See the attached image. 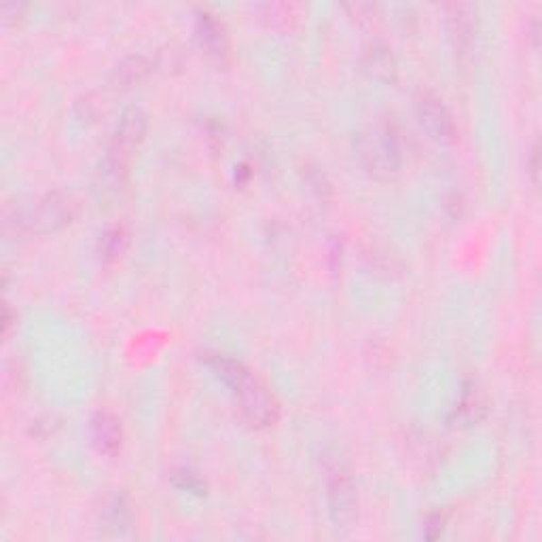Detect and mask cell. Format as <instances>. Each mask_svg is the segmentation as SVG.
Segmentation results:
<instances>
[{"label":"cell","instance_id":"6da1fadb","mask_svg":"<svg viewBox=\"0 0 542 542\" xmlns=\"http://www.w3.org/2000/svg\"><path fill=\"white\" fill-rule=\"evenodd\" d=\"M206 365L210 367L216 378L225 384L229 390L233 392V397L238 399L240 411L248 422L257 429H265V426L276 424L278 419V405L270 392L265 390V386L261 384L257 378H252V373L241 365V362L227 359V356H208Z\"/></svg>","mask_w":542,"mask_h":542},{"label":"cell","instance_id":"7a4b0ae2","mask_svg":"<svg viewBox=\"0 0 542 542\" xmlns=\"http://www.w3.org/2000/svg\"><path fill=\"white\" fill-rule=\"evenodd\" d=\"M320 464L324 486H327L330 521H333L335 530H352L356 519H359V498H356V488L350 470L335 454H324Z\"/></svg>","mask_w":542,"mask_h":542},{"label":"cell","instance_id":"3957f363","mask_svg":"<svg viewBox=\"0 0 542 542\" xmlns=\"http://www.w3.org/2000/svg\"><path fill=\"white\" fill-rule=\"evenodd\" d=\"M356 155L375 178H392L400 170V144L390 127H367L356 138Z\"/></svg>","mask_w":542,"mask_h":542},{"label":"cell","instance_id":"277c9868","mask_svg":"<svg viewBox=\"0 0 542 542\" xmlns=\"http://www.w3.org/2000/svg\"><path fill=\"white\" fill-rule=\"evenodd\" d=\"M144 133L146 114L136 106L127 108V111L121 114L119 123L114 127L111 144H108V155L104 162L108 176L114 178V181H121V178L125 176L133 151H136L140 143L144 140Z\"/></svg>","mask_w":542,"mask_h":542},{"label":"cell","instance_id":"5b68a950","mask_svg":"<svg viewBox=\"0 0 542 542\" xmlns=\"http://www.w3.org/2000/svg\"><path fill=\"white\" fill-rule=\"evenodd\" d=\"M76 214V203L70 195L62 193V191H54V193L43 195L28 212L24 214L22 225L25 232L30 233H54L60 232L62 227H66Z\"/></svg>","mask_w":542,"mask_h":542},{"label":"cell","instance_id":"8992f818","mask_svg":"<svg viewBox=\"0 0 542 542\" xmlns=\"http://www.w3.org/2000/svg\"><path fill=\"white\" fill-rule=\"evenodd\" d=\"M418 119L430 138H435L437 143L449 144L458 138V127L454 121V114L449 113V108L443 104V100L439 95L430 92H422L418 95L416 102Z\"/></svg>","mask_w":542,"mask_h":542},{"label":"cell","instance_id":"52a82bcc","mask_svg":"<svg viewBox=\"0 0 542 542\" xmlns=\"http://www.w3.org/2000/svg\"><path fill=\"white\" fill-rule=\"evenodd\" d=\"M445 24L458 54H468L477 38V6L470 3L445 5Z\"/></svg>","mask_w":542,"mask_h":542},{"label":"cell","instance_id":"ba28073f","mask_svg":"<svg viewBox=\"0 0 542 542\" xmlns=\"http://www.w3.org/2000/svg\"><path fill=\"white\" fill-rule=\"evenodd\" d=\"M92 441L95 449L104 456H114L123 443V430L121 422L113 413L98 411L92 418Z\"/></svg>","mask_w":542,"mask_h":542},{"label":"cell","instance_id":"9c48e42d","mask_svg":"<svg viewBox=\"0 0 542 542\" xmlns=\"http://www.w3.org/2000/svg\"><path fill=\"white\" fill-rule=\"evenodd\" d=\"M195 32H197V38H200L202 47L206 49L210 55L214 57L227 55L229 38H227L225 25H222L214 15H210V13H200V15H197Z\"/></svg>","mask_w":542,"mask_h":542},{"label":"cell","instance_id":"30bf717a","mask_svg":"<svg viewBox=\"0 0 542 542\" xmlns=\"http://www.w3.org/2000/svg\"><path fill=\"white\" fill-rule=\"evenodd\" d=\"M362 64H365L367 73L375 76V79L390 83L397 79V60H394L392 51L381 43L369 44L365 51V57H362Z\"/></svg>","mask_w":542,"mask_h":542},{"label":"cell","instance_id":"8fae6325","mask_svg":"<svg viewBox=\"0 0 542 542\" xmlns=\"http://www.w3.org/2000/svg\"><path fill=\"white\" fill-rule=\"evenodd\" d=\"M102 524L108 537H123L132 527V508L123 496H114L102 513Z\"/></svg>","mask_w":542,"mask_h":542},{"label":"cell","instance_id":"7c38bea8","mask_svg":"<svg viewBox=\"0 0 542 542\" xmlns=\"http://www.w3.org/2000/svg\"><path fill=\"white\" fill-rule=\"evenodd\" d=\"M151 68H153L151 62L146 60L144 55H130L125 57L117 68H114L113 81L117 83V87H132L143 79H146V74L151 73Z\"/></svg>","mask_w":542,"mask_h":542},{"label":"cell","instance_id":"4fadbf2b","mask_svg":"<svg viewBox=\"0 0 542 542\" xmlns=\"http://www.w3.org/2000/svg\"><path fill=\"white\" fill-rule=\"evenodd\" d=\"M127 248V232L123 227H113L100 235L98 254L102 263H113L117 261Z\"/></svg>","mask_w":542,"mask_h":542},{"label":"cell","instance_id":"5bb4252c","mask_svg":"<svg viewBox=\"0 0 542 542\" xmlns=\"http://www.w3.org/2000/svg\"><path fill=\"white\" fill-rule=\"evenodd\" d=\"M261 17L267 19L271 25H289V22L295 17L291 5L284 3H273V5H263L261 6Z\"/></svg>","mask_w":542,"mask_h":542},{"label":"cell","instance_id":"9a60e30c","mask_svg":"<svg viewBox=\"0 0 542 542\" xmlns=\"http://www.w3.org/2000/svg\"><path fill=\"white\" fill-rule=\"evenodd\" d=\"M100 111H102V104H100L98 95H85V98L76 102V106H74L76 117L83 121H95L98 119Z\"/></svg>","mask_w":542,"mask_h":542},{"label":"cell","instance_id":"2e32d148","mask_svg":"<svg viewBox=\"0 0 542 542\" xmlns=\"http://www.w3.org/2000/svg\"><path fill=\"white\" fill-rule=\"evenodd\" d=\"M174 483L181 489H187V492H193V494H203V489H206L200 477L191 473V470H176Z\"/></svg>","mask_w":542,"mask_h":542},{"label":"cell","instance_id":"e0dca14e","mask_svg":"<svg viewBox=\"0 0 542 542\" xmlns=\"http://www.w3.org/2000/svg\"><path fill=\"white\" fill-rule=\"evenodd\" d=\"M308 184L311 191H316L318 197H324V193H329V182L324 181V174L320 172H308Z\"/></svg>","mask_w":542,"mask_h":542},{"label":"cell","instance_id":"ac0fdd59","mask_svg":"<svg viewBox=\"0 0 542 542\" xmlns=\"http://www.w3.org/2000/svg\"><path fill=\"white\" fill-rule=\"evenodd\" d=\"M530 172H532V181H538V146H534L530 153Z\"/></svg>","mask_w":542,"mask_h":542}]
</instances>
